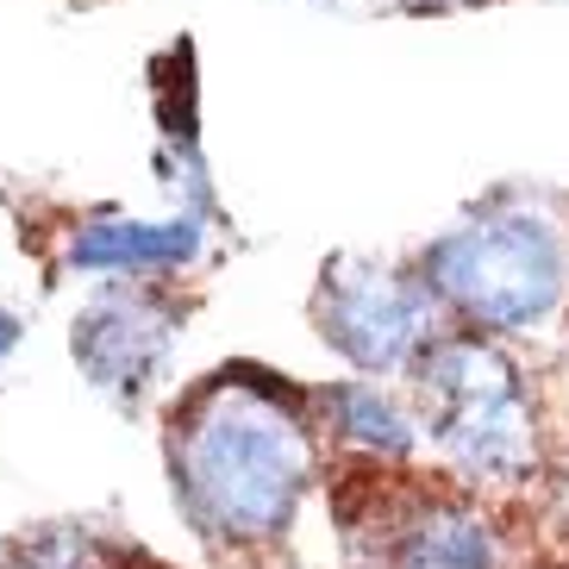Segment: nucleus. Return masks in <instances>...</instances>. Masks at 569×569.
<instances>
[{
	"label": "nucleus",
	"instance_id": "obj_1",
	"mask_svg": "<svg viewBox=\"0 0 569 569\" xmlns=\"http://www.w3.org/2000/svg\"><path fill=\"white\" fill-rule=\"evenodd\" d=\"M313 426L295 388L219 369L169 426V488L188 526L219 545H263L313 488Z\"/></svg>",
	"mask_w": 569,
	"mask_h": 569
},
{
	"label": "nucleus",
	"instance_id": "obj_2",
	"mask_svg": "<svg viewBox=\"0 0 569 569\" xmlns=\"http://www.w3.org/2000/svg\"><path fill=\"white\" fill-rule=\"evenodd\" d=\"M419 282L432 301L482 332H526L551 319L569 288V251L551 219L538 213H482L426 244Z\"/></svg>",
	"mask_w": 569,
	"mask_h": 569
},
{
	"label": "nucleus",
	"instance_id": "obj_3",
	"mask_svg": "<svg viewBox=\"0 0 569 569\" xmlns=\"http://www.w3.org/2000/svg\"><path fill=\"white\" fill-rule=\"evenodd\" d=\"M407 369L426 388L438 451L463 482H526L532 476L538 426L513 357H501L476 332H457V338H426V351Z\"/></svg>",
	"mask_w": 569,
	"mask_h": 569
},
{
	"label": "nucleus",
	"instance_id": "obj_4",
	"mask_svg": "<svg viewBox=\"0 0 569 569\" xmlns=\"http://www.w3.org/2000/svg\"><path fill=\"white\" fill-rule=\"evenodd\" d=\"M313 326L351 369L388 376V369H407L426 351V338H432V295L407 269L369 263V257H332L319 269Z\"/></svg>",
	"mask_w": 569,
	"mask_h": 569
},
{
	"label": "nucleus",
	"instance_id": "obj_5",
	"mask_svg": "<svg viewBox=\"0 0 569 569\" xmlns=\"http://www.w3.org/2000/svg\"><path fill=\"white\" fill-rule=\"evenodd\" d=\"M182 338V313L176 301H163L157 288L132 282V288H107L76 313L69 326V357L88 376V388H101L107 401L138 407L163 382L169 357Z\"/></svg>",
	"mask_w": 569,
	"mask_h": 569
},
{
	"label": "nucleus",
	"instance_id": "obj_6",
	"mask_svg": "<svg viewBox=\"0 0 569 569\" xmlns=\"http://www.w3.org/2000/svg\"><path fill=\"white\" fill-rule=\"evenodd\" d=\"M201 213H169V219H88L69 238V269L76 276H163L201 257Z\"/></svg>",
	"mask_w": 569,
	"mask_h": 569
},
{
	"label": "nucleus",
	"instance_id": "obj_7",
	"mask_svg": "<svg viewBox=\"0 0 569 569\" xmlns=\"http://www.w3.org/2000/svg\"><path fill=\"white\" fill-rule=\"evenodd\" d=\"M382 569H501V538L469 501L426 495L388 519Z\"/></svg>",
	"mask_w": 569,
	"mask_h": 569
},
{
	"label": "nucleus",
	"instance_id": "obj_8",
	"mask_svg": "<svg viewBox=\"0 0 569 569\" xmlns=\"http://www.w3.org/2000/svg\"><path fill=\"white\" fill-rule=\"evenodd\" d=\"M326 413H332V432L345 438L351 451H363L369 463H401V457H413V445H419V426L388 401L376 382L326 388Z\"/></svg>",
	"mask_w": 569,
	"mask_h": 569
},
{
	"label": "nucleus",
	"instance_id": "obj_9",
	"mask_svg": "<svg viewBox=\"0 0 569 569\" xmlns=\"http://www.w3.org/2000/svg\"><path fill=\"white\" fill-rule=\"evenodd\" d=\"M19 332H26V326H19V319L7 313V307H0V363H7V357L19 351Z\"/></svg>",
	"mask_w": 569,
	"mask_h": 569
}]
</instances>
